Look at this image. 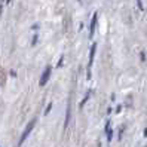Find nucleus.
<instances>
[{
	"mask_svg": "<svg viewBox=\"0 0 147 147\" xmlns=\"http://www.w3.org/2000/svg\"><path fill=\"white\" fill-rule=\"evenodd\" d=\"M51 74H52V67H51V65L45 67V70H43V73H42V76H40V82H39V85H40V86H45V85L48 83V80H49Z\"/></svg>",
	"mask_w": 147,
	"mask_h": 147,
	"instance_id": "3",
	"label": "nucleus"
},
{
	"mask_svg": "<svg viewBox=\"0 0 147 147\" xmlns=\"http://www.w3.org/2000/svg\"><path fill=\"white\" fill-rule=\"evenodd\" d=\"M106 137H107V141L109 143L111 141V138H113V129H111V126H110V120H109L107 125H106Z\"/></svg>",
	"mask_w": 147,
	"mask_h": 147,
	"instance_id": "5",
	"label": "nucleus"
},
{
	"mask_svg": "<svg viewBox=\"0 0 147 147\" xmlns=\"http://www.w3.org/2000/svg\"><path fill=\"white\" fill-rule=\"evenodd\" d=\"M2 11H3V6L0 5V15H2Z\"/></svg>",
	"mask_w": 147,
	"mask_h": 147,
	"instance_id": "15",
	"label": "nucleus"
},
{
	"mask_svg": "<svg viewBox=\"0 0 147 147\" xmlns=\"http://www.w3.org/2000/svg\"><path fill=\"white\" fill-rule=\"evenodd\" d=\"M0 2H6V0H0Z\"/></svg>",
	"mask_w": 147,
	"mask_h": 147,
	"instance_id": "18",
	"label": "nucleus"
},
{
	"mask_svg": "<svg viewBox=\"0 0 147 147\" xmlns=\"http://www.w3.org/2000/svg\"><path fill=\"white\" fill-rule=\"evenodd\" d=\"M31 28H33V30H39V25H37V24H33Z\"/></svg>",
	"mask_w": 147,
	"mask_h": 147,
	"instance_id": "14",
	"label": "nucleus"
},
{
	"mask_svg": "<svg viewBox=\"0 0 147 147\" xmlns=\"http://www.w3.org/2000/svg\"><path fill=\"white\" fill-rule=\"evenodd\" d=\"M144 137H147V128L144 129Z\"/></svg>",
	"mask_w": 147,
	"mask_h": 147,
	"instance_id": "16",
	"label": "nucleus"
},
{
	"mask_svg": "<svg viewBox=\"0 0 147 147\" xmlns=\"http://www.w3.org/2000/svg\"><path fill=\"white\" fill-rule=\"evenodd\" d=\"M137 6H138V9H140L141 12L144 11V6H143V2H141V0H137Z\"/></svg>",
	"mask_w": 147,
	"mask_h": 147,
	"instance_id": "11",
	"label": "nucleus"
},
{
	"mask_svg": "<svg viewBox=\"0 0 147 147\" xmlns=\"http://www.w3.org/2000/svg\"><path fill=\"white\" fill-rule=\"evenodd\" d=\"M120 110H122V104H119V106L116 107V113H120Z\"/></svg>",
	"mask_w": 147,
	"mask_h": 147,
	"instance_id": "13",
	"label": "nucleus"
},
{
	"mask_svg": "<svg viewBox=\"0 0 147 147\" xmlns=\"http://www.w3.org/2000/svg\"><path fill=\"white\" fill-rule=\"evenodd\" d=\"M37 40H39V34H37V33H34V36H33V39H31V46H36Z\"/></svg>",
	"mask_w": 147,
	"mask_h": 147,
	"instance_id": "8",
	"label": "nucleus"
},
{
	"mask_svg": "<svg viewBox=\"0 0 147 147\" xmlns=\"http://www.w3.org/2000/svg\"><path fill=\"white\" fill-rule=\"evenodd\" d=\"M51 110H52V102H49V104L46 106V109H45V113H43V115H45V116H46V115H49V111H51Z\"/></svg>",
	"mask_w": 147,
	"mask_h": 147,
	"instance_id": "9",
	"label": "nucleus"
},
{
	"mask_svg": "<svg viewBox=\"0 0 147 147\" xmlns=\"http://www.w3.org/2000/svg\"><path fill=\"white\" fill-rule=\"evenodd\" d=\"M70 106H67V115H65V122H64V128L67 129V126H68V122H70Z\"/></svg>",
	"mask_w": 147,
	"mask_h": 147,
	"instance_id": "7",
	"label": "nucleus"
},
{
	"mask_svg": "<svg viewBox=\"0 0 147 147\" xmlns=\"http://www.w3.org/2000/svg\"><path fill=\"white\" fill-rule=\"evenodd\" d=\"M63 63H64V57L61 55V57H59V59H58V63H57V68L61 67V65H63Z\"/></svg>",
	"mask_w": 147,
	"mask_h": 147,
	"instance_id": "10",
	"label": "nucleus"
},
{
	"mask_svg": "<svg viewBox=\"0 0 147 147\" xmlns=\"http://www.w3.org/2000/svg\"><path fill=\"white\" fill-rule=\"evenodd\" d=\"M97 21H98V12H95L91 18V25H89V37L94 36L95 33V27H97Z\"/></svg>",
	"mask_w": 147,
	"mask_h": 147,
	"instance_id": "4",
	"label": "nucleus"
},
{
	"mask_svg": "<svg viewBox=\"0 0 147 147\" xmlns=\"http://www.w3.org/2000/svg\"><path fill=\"white\" fill-rule=\"evenodd\" d=\"M77 2H82V0H77Z\"/></svg>",
	"mask_w": 147,
	"mask_h": 147,
	"instance_id": "19",
	"label": "nucleus"
},
{
	"mask_svg": "<svg viewBox=\"0 0 147 147\" xmlns=\"http://www.w3.org/2000/svg\"><path fill=\"white\" fill-rule=\"evenodd\" d=\"M34 125H36V119H33V120H30L28 122V125L25 126V129H24V132L21 134V138H20V141H18V146H21L25 140H27V137L30 135V132L33 131V128H34Z\"/></svg>",
	"mask_w": 147,
	"mask_h": 147,
	"instance_id": "1",
	"label": "nucleus"
},
{
	"mask_svg": "<svg viewBox=\"0 0 147 147\" xmlns=\"http://www.w3.org/2000/svg\"><path fill=\"white\" fill-rule=\"evenodd\" d=\"M91 95H92V89H89L88 92H86V95H85V97H83V100L80 101V104H79V109H82L85 104H86V101H88L89 100V97H91Z\"/></svg>",
	"mask_w": 147,
	"mask_h": 147,
	"instance_id": "6",
	"label": "nucleus"
},
{
	"mask_svg": "<svg viewBox=\"0 0 147 147\" xmlns=\"http://www.w3.org/2000/svg\"><path fill=\"white\" fill-rule=\"evenodd\" d=\"M95 52H97V43H92L91 49H89V63H88V79H91V67L94 64V58H95Z\"/></svg>",
	"mask_w": 147,
	"mask_h": 147,
	"instance_id": "2",
	"label": "nucleus"
},
{
	"mask_svg": "<svg viewBox=\"0 0 147 147\" xmlns=\"http://www.w3.org/2000/svg\"><path fill=\"white\" fill-rule=\"evenodd\" d=\"M12 2V0H6V3H11Z\"/></svg>",
	"mask_w": 147,
	"mask_h": 147,
	"instance_id": "17",
	"label": "nucleus"
},
{
	"mask_svg": "<svg viewBox=\"0 0 147 147\" xmlns=\"http://www.w3.org/2000/svg\"><path fill=\"white\" fill-rule=\"evenodd\" d=\"M140 58H141V61H146V52H144V51L140 52Z\"/></svg>",
	"mask_w": 147,
	"mask_h": 147,
	"instance_id": "12",
	"label": "nucleus"
}]
</instances>
